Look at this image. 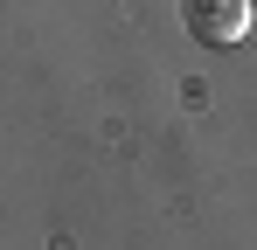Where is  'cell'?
<instances>
[{
    "instance_id": "1",
    "label": "cell",
    "mask_w": 257,
    "mask_h": 250,
    "mask_svg": "<svg viewBox=\"0 0 257 250\" xmlns=\"http://www.w3.org/2000/svg\"><path fill=\"white\" fill-rule=\"evenodd\" d=\"M181 7H188V35L209 49H229L250 35V0H181Z\"/></svg>"
}]
</instances>
